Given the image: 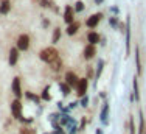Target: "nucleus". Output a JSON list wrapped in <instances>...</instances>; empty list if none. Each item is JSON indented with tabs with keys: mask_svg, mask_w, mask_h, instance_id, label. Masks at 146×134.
<instances>
[{
	"mask_svg": "<svg viewBox=\"0 0 146 134\" xmlns=\"http://www.w3.org/2000/svg\"><path fill=\"white\" fill-rule=\"evenodd\" d=\"M87 41L90 42V44L96 45V44L100 42V34H98V33H95V31H92V33H89V34H87Z\"/></svg>",
	"mask_w": 146,
	"mask_h": 134,
	"instance_id": "15",
	"label": "nucleus"
},
{
	"mask_svg": "<svg viewBox=\"0 0 146 134\" xmlns=\"http://www.w3.org/2000/svg\"><path fill=\"white\" fill-rule=\"evenodd\" d=\"M17 58H19V48H11V50H9V64L16 66Z\"/></svg>",
	"mask_w": 146,
	"mask_h": 134,
	"instance_id": "13",
	"label": "nucleus"
},
{
	"mask_svg": "<svg viewBox=\"0 0 146 134\" xmlns=\"http://www.w3.org/2000/svg\"><path fill=\"white\" fill-rule=\"evenodd\" d=\"M82 9H84V3H82V2H76L75 3V11H82Z\"/></svg>",
	"mask_w": 146,
	"mask_h": 134,
	"instance_id": "26",
	"label": "nucleus"
},
{
	"mask_svg": "<svg viewBox=\"0 0 146 134\" xmlns=\"http://www.w3.org/2000/svg\"><path fill=\"white\" fill-rule=\"evenodd\" d=\"M87 87H89L87 78H79L78 84H76V94H78L79 97H84V94L87 92Z\"/></svg>",
	"mask_w": 146,
	"mask_h": 134,
	"instance_id": "3",
	"label": "nucleus"
},
{
	"mask_svg": "<svg viewBox=\"0 0 146 134\" xmlns=\"http://www.w3.org/2000/svg\"><path fill=\"white\" fill-rule=\"evenodd\" d=\"M11 112H13V115H14V119H17V120L22 119V105H20L19 98L14 101H11Z\"/></svg>",
	"mask_w": 146,
	"mask_h": 134,
	"instance_id": "2",
	"label": "nucleus"
},
{
	"mask_svg": "<svg viewBox=\"0 0 146 134\" xmlns=\"http://www.w3.org/2000/svg\"><path fill=\"white\" fill-rule=\"evenodd\" d=\"M25 95H27V98H30V100H33L34 103H39V100H40V98L37 97V95H33V94H31V92H27Z\"/></svg>",
	"mask_w": 146,
	"mask_h": 134,
	"instance_id": "25",
	"label": "nucleus"
},
{
	"mask_svg": "<svg viewBox=\"0 0 146 134\" xmlns=\"http://www.w3.org/2000/svg\"><path fill=\"white\" fill-rule=\"evenodd\" d=\"M101 17H103V14H101V13H96V14H93V16H90L89 19H87V22H86V25H87L89 28H95V27L100 23V20H101Z\"/></svg>",
	"mask_w": 146,
	"mask_h": 134,
	"instance_id": "6",
	"label": "nucleus"
},
{
	"mask_svg": "<svg viewBox=\"0 0 146 134\" xmlns=\"http://www.w3.org/2000/svg\"><path fill=\"white\" fill-rule=\"evenodd\" d=\"M48 64H50V67L53 70H61V67H62V61L59 58H56V59H53V61L51 62H48Z\"/></svg>",
	"mask_w": 146,
	"mask_h": 134,
	"instance_id": "18",
	"label": "nucleus"
},
{
	"mask_svg": "<svg viewBox=\"0 0 146 134\" xmlns=\"http://www.w3.org/2000/svg\"><path fill=\"white\" fill-rule=\"evenodd\" d=\"M9 11H11V2H9V0H3V2L0 3V13L8 14Z\"/></svg>",
	"mask_w": 146,
	"mask_h": 134,
	"instance_id": "14",
	"label": "nucleus"
},
{
	"mask_svg": "<svg viewBox=\"0 0 146 134\" xmlns=\"http://www.w3.org/2000/svg\"><path fill=\"white\" fill-rule=\"evenodd\" d=\"M107 117H109V103H104V106L101 109V114H100V119H101V122L104 125L107 123Z\"/></svg>",
	"mask_w": 146,
	"mask_h": 134,
	"instance_id": "12",
	"label": "nucleus"
},
{
	"mask_svg": "<svg viewBox=\"0 0 146 134\" xmlns=\"http://www.w3.org/2000/svg\"><path fill=\"white\" fill-rule=\"evenodd\" d=\"M132 87H134V98L138 101V100H140V92H138V80H137V78H134Z\"/></svg>",
	"mask_w": 146,
	"mask_h": 134,
	"instance_id": "19",
	"label": "nucleus"
},
{
	"mask_svg": "<svg viewBox=\"0 0 146 134\" xmlns=\"http://www.w3.org/2000/svg\"><path fill=\"white\" fill-rule=\"evenodd\" d=\"M58 55H59L58 50H56V48H53V47H47V48H44V50L39 53L40 59H42V61H45V62H51L53 59L59 58Z\"/></svg>",
	"mask_w": 146,
	"mask_h": 134,
	"instance_id": "1",
	"label": "nucleus"
},
{
	"mask_svg": "<svg viewBox=\"0 0 146 134\" xmlns=\"http://www.w3.org/2000/svg\"><path fill=\"white\" fill-rule=\"evenodd\" d=\"M76 105H78L76 101H72V103L68 105V109H73V108H76Z\"/></svg>",
	"mask_w": 146,
	"mask_h": 134,
	"instance_id": "32",
	"label": "nucleus"
},
{
	"mask_svg": "<svg viewBox=\"0 0 146 134\" xmlns=\"http://www.w3.org/2000/svg\"><path fill=\"white\" fill-rule=\"evenodd\" d=\"M135 62H137V73L141 75L143 72V67H141V59H140V48L135 47Z\"/></svg>",
	"mask_w": 146,
	"mask_h": 134,
	"instance_id": "11",
	"label": "nucleus"
},
{
	"mask_svg": "<svg viewBox=\"0 0 146 134\" xmlns=\"http://www.w3.org/2000/svg\"><path fill=\"white\" fill-rule=\"evenodd\" d=\"M54 134H65V133L61 129V126H59V125H56V126H54Z\"/></svg>",
	"mask_w": 146,
	"mask_h": 134,
	"instance_id": "30",
	"label": "nucleus"
},
{
	"mask_svg": "<svg viewBox=\"0 0 146 134\" xmlns=\"http://www.w3.org/2000/svg\"><path fill=\"white\" fill-rule=\"evenodd\" d=\"M51 98V95H50V87H45L44 89V92H42V100H50Z\"/></svg>",
	"mask_w": 146,
	"mask_h": 134,
	"instance_id": "24",
	"label": "nucleus"
},
{
	"mask_svg": "<svg viewBox=\"0 0 146 134\" xmlns=\"http://www.w3.org/2000/svg\"><path fill=\"white\" fill-rule=\"evenodd\" d=\"M129 131L131 134H137V129H135V122H134V117L131 115V119H129Z\"/></svg>",
	"mask_w": 146,
	"mask_h": 134,
	"instance_id": "23",
	"label": "nucleus"
},
{
	"mask_svg": "<svg viewBox=\"0 0 146 134\" xmlns=\"http://www.w3.org/2000/svg\"><path fill=\"white\" fill-rule=\"evenodd\" d=\"M87 105H89V97H87V95H86V97L84 98H82V101H81V106H87Z\"/></svg>",
	"mask_w": 146,
	"mask_h": 134,
	"instance_id": "29",
	"label": "nucleus"
},
{
	"mask_svg": "<svg viewBox=\"0 0 146 134\" xmlns=\"http://www.w3.org/2000/svg\"><path fill=\"white\" fill-rule=\"evenodd\" d=\"M95 53H96V50H95V45L93 44H89L87 47L84 48V58L86 59H92L93 56H95Z\"/></svg>",
	"mask_w": 146,
	"mask_h": 134,
	"instance_id": "10",
	"label": "nucleus"
},
{
	"mask_svg": "<svg viewBox=\"0 0 146 134\" xmlns=\"http://www.w3.org/2000/svg\"><path fill=\"white\" fill-rule=\"evenodd\" d=\"M103 67H104V61H103V59H98V66H96V73H95L96 80L100 78V75H101V72H103Z\"/></svg>",
	"mask_w": 146,
	"mask_h": 134,
	"instance_id": "20",
	"label": "nucleus"
},
{
	"mask_svg": "<svg viewBox=\"0 0 146 134\" xmlns=\"http://www.w3.org/2000/svg\"><path fill=\"white\" fill-rule=\"evenodd\" d=\"M124 33H126V55L131 53V17H127V22H126V30H124Z\"/></svg>",
	"mask_w": 146,
	"mask_h": 134,
	"instance_id": "5",
	"label": "nucleus"
},
{
	"mask_svg": "<svg viewBox=\"0 0 146 134\" xmlns=\"http://www.w3.org/2000/svg\"><path fill=\"white\" fill-rule=\"evenodd\" d=\"M37 3H39L40 6H42V8H47V6H50L51 3L48 2V0H37Z\"/></svg>",
	"mask_w": 146,
	"mask_h": 134,
	"instance_id": "27",
	"label": "nucleus"
},
{
	"mask_svg": "<svg viewBox=\"0 0 146 134\" xmlns=\"http://www.w3.org/2000/svg\"><path fill=\"white\" fill-rule=\"evenodd\" d=\"M78 81H79V78L76 76L75 72H67V73H65V83H67L70 87H76Z\"/></svg>",
	"mask_w": 146,
	"mask_h": 134,
	"instance_id": "7",
	"label": "nucleus"
},
{
	"mask_svg": "<svg viewBox=\"0 0 146 134\" xmlns=\"http://www.w3.org/2000/svg\"><path fill=\"white\" fill-rule=\"evenodd\" d=\"M28 47H30V38H28V34H20L19 39H17V48L25 52V50H28Z\"/></svg>",
	"mask_w": 146,
	"mask_h": 134,
	"instance_id": "4",
	"label": "nucleus"
},
{
	"mask_svg": "<svg viewBox=\"0 0 146 134\" xmlns=\"http://www.w3.org/2000/svg\"><path fill=\"white\" fill-rule=\"evenodd\" d=\"M73 17H75V9L72 6H65V13H64V20L67 23L73 22Z\"/></svg>",
	"mask_w": 146,
	"mask_h": 134,
	"instance_id": "9",
	"label": "nucleus"
},
{
	"mask_svg": "<svg viewBox=\"0 0 146 134\" xmlns=\"http://www.w3.org/2000/svg\"><path fill=\"white\" fill-rule=\"evenodd\" d=\"M78 28H79V23L78 22H72V23H68V28H67V34H75L76 31H78Z\"/></svg>",
	"mask_w": 146,
	"mask_h": 134,
	"instance_id": "17",
	"label": "nucleus"
},
{
	"mask_svg": "<svg viewBox=\"0 0 146 134\" xmlns=\"http://www.w3.org/2000/svg\"><path fill=\"white\" fill-rule=\"evenodd\" d=\"M140 126H138V131L137 134H145V129H146V122H145V117H143V112L140 111Z\"/></svg>",
	"mask_w": 146,
	"mask_h": 134,
	"instance_id": "16",
	"label": "nucleus"
},
{
	"mask_svg": "<svg viewBox=\"0 0 146 134\" xmlns=\"http://www.w3.org/2000/svg\"><path fill=\"white\" fill-rule=\"evenodd\" d=\"M109 23H110L112 27H118V20L115 19V17H110V19H109Z\"/></svg>",
	"mask_w": 146,
	"mask_h": 134,
	"instance_id": "28",
	"label": "nucleus"
},
{
	"mask_svg": "<svg viewBox=\"0 0 146 134\" xmlns=\"http://www.w3.org/2000/svg\"><path fill=\"white\" fill-rule=\"evenodd\" d=\"M59 39H61V28H56V30H54V33H53V44H58L59 42Z\"/></svg>",
	"mask_w": 146,
	"mask_h": 134,
	"instance_id": "22",
	"label": "nucleus"
},
{
	"mask_svg": "<svg viewBox=\"0 0 146 134\" xmlns=\"http://www.w3.org/2000/svg\"><path fill=\"white\" fill-rule=\"evenodd\" d=\"M59 87H61V90H62V94H64V95L70 94V86H68L67 83H59Z\"/></svg>",
	"mask_w": 146,
	"mask_h": 134,
	"instance_id": "21",
	"label": "nucleus"
},
{
	"mask_svg": "<svg viewBox=\"0 0 146 134\" xmlns=\"http://www.w3.org/2000/svg\"><path fill=\"white\" fill-rule=\"evenodd\" d=\"M96 134H103V131L101 129H96Z\"/></svg>",
	"mask_w": 146,
	"mask_h": 134,
	"instance_id": "33",
	"label": "nucleus"
},
{
	"mask_svg": "<svg viewBox=\"0 0 146 134\" xmlns=\"http://www.w3.org/2000/svg\"><path fill=\"white\" fill-rule=\"evenodd\" d=\"M11 89H13V94H14L17 98L22 97V89H20V78H19V76H16V78L13 80V86H11Z\"/></svg>",
	"mask_w": 146,
	"mask_h": 134,
	"instance_id": "8",
	"label": "nucleus"
},
{
	"mask_svg": "<svg viewBox=\"0 0 146 134\" xmlns=\"http://www.w3.org/2000/svg\"><path fill=\"white\" fill-rule=\"evenodd\" d=\"M95 2H96V3H101V2H103V0H95Z\"/></svg>",
	"mask_w": 146,
	"mask_h": 134,
	"instance_id": "34",
	"label": "nucleus"
},
{
	"mask_svg": "<svg viewBox=\"0 0 146 134\" xmlns=\"http://www.w3.org/2000/svg\"><path fill=\"white\" fill-rule=\"evenodd\" d=\"M86 128V119H82V120H81V125H79V131H82V129H84Z\"/></svg>",
	"mask_w": 146,
	"mask_h": 134,
	"instance_id": "31",
	"label": "nucleus"
}]
</instances>
